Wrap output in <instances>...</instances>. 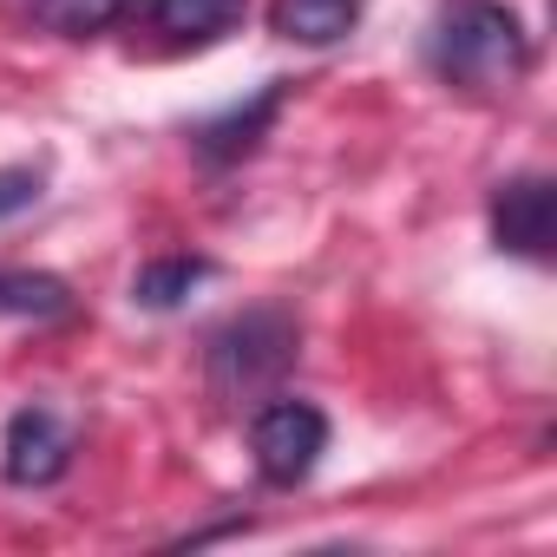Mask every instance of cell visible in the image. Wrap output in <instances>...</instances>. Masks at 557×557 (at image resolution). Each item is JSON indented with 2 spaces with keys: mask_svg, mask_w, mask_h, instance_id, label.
Masks as SVG:
<instances>
[{
  "mask_svg": "<svg viewBox=\"0 0 557 557\" xmlns=\"http://www.w3.org/2000/svg\"><path fill=\"white\" fill-rule=\"evenodd\" d=\"M145 21H151V34H164L177 47H210L249 21V0H151Z\"/></svg>",
  "mask_w": 557,
  "mask_h": 557,
  "instance_id": "obj_6",
  "label": "cell"
},
{
  "mask_svg": "<svg viewBox=\"0 0 557 557\" xmlns=\"http://www.w3.org/2000/svg\"><path fill=\"white\" fill-rule=\"evenodd\" d=\"M283 99H289V79H269L249 106H236L230 119H210V125H197V151L210 158V164H236L243 151H256V138L269 132V119L283 112Z\"/></svg>",
  "mask_w": 557,
  "mask_h": 557,
  "instance_id": "obj_7",
  "label": "cell"
},
{
  "mask_svg": "<svg viewBox=\"0 0 557 557\" xmlns=\"http://www.w3.org/2000/svg\"><path fill=\"white\" fill-rule=\"evenodd\" d=\"M66 309V283L60 275H27V269H0V315H60Z\"/></svg>",
  "mask_w": 557,
  "mask_h": 557,
  "instance_id": "obj_11",
  "label": "cell"
},
{
  "mask_svg": "<svg viewBox=\"0 0 557 557\" xmlns=\"http://www.w3.org/2000/svg\"><path fill=\"white\" fill-rule=\"evenodd\" d=\"M550 230H557L550 177H511V184L492 190V236H498V249H511L524 262H544L550 256Z\"/></svg>",
  "mask_w": 557,
  "mask_h": 557,
  "instance_id": "obj_5",
  "label": "cell"
},
{
  "mask_svg": "<svg viewBox=\"0 0 557 557\" xmlns=\"http://www.w3.org/2000/svg\"><path fill=\"white\" fill-rule=\"evenodd\" d=\"M361 21V0H269V27L296 47H335Z\"/></svg>",
  "mask_w": 557,
  "mask_h": 557,
  "instance_id": "obj_8",
  "label": "cell"
},
{
  "mask_svg": "<svg viewBox=\"0 0 557 557\" xmlns=\"http://www.w3.org/2000/svg\"><path fill=\"white\" fill-rule=\"evenodd\" d=\"M40 197V171L34 164H14V171H0V216H14Z\"/></svg>",
  "mask_w": 557,
  "mask_h": 557,
  "instance_id": "obj_12",
  "label": "cell"
},
{
  "mask_svg": "<svg viewBox=\"0 0 557 557\" xmlns=\"http://www.w3.org/2000/svg\"><path fill=\"white\" fill-rule=\"evenodd\" d=\"M531 66L524 21L498 0H453L433 27V73L459 92H498L518 86Z\"/></svg>",
  "mask_w": 557,
  "mask_h": 557,
  "instance_id": "obj_1",
  "label": "cell"
},
{
  "mask_svg": "<svg viewBox=\"0 0 557 557\" xmlns=\"http://www.w3.org/2000/svg\"><path fill=\"white\" fill-rule=\"evenodd\" d=\"M125 14H132V0H34V21L66 40H92L106 27H119Z\"/></svg>",
  "mask_w": 557,
  "mask_h": 557,
  "instance_id": "obj_10",
  "label": "cell"
},
{
  "mask_svg": "<svg viewBox=\"0 0 557 557\" xmlns=\"http://www.w3.org/2000/svg\"><path fill=\"white\" fill-rule=\"evenodd\" d=\"M0 466L14 485H53L73 466V426L47 407H21L8 420V440H0Z\"/></svg>",
  "mask_w": 557,
  "mask_h": 557,
  "instance_id": "obj_4",
  "label": "cell"
},
{
  "mask_svg": "<svg viewBox=\"0 0 557 557\" xmlns=\"http://www.w3.org/2000/svg\"><path fill=\"white\" fill-rule=\"evenodd\" d=\"M210 275V262L203 256H164V262H145L138 275H132V302L138 309H177L197 283Z\"/></svg>",
  "mask_w": 557,
  "mask_h": 557,
  "instance_id": "obj_9",
  "label": "cell"
},
{
  "mask_svg": "<svg viewBox=\"0 0 557 557\" xmlns=\"http://www.w3.org/2000/svg\"><path fill=\"white\" fill-rule=\"evenodd\" d=\"M296 342L302 335H296V322L283 309H249L230 329H216V342H210V387H216V400H230V407L269 400L275 387H283V374L296 368Z\"/></svg>",
  "mask_w": 557,
  "mask_h": 557,
  "instance_id": "obj_2",
  "label": "cell"
},
{
  "mask_svg": "<svg viewBox=\"0 0 557 557\" xmlns=\"http://www.w3.org/2000/svg\"><path fill=\"white\" fill-rule=\"evenodd\" d=\"M249 453L269 485H302L329 453V413L296 394H269L249 420Z\"/></svg>",
  "mask_w": 557,
  "mask_h": 557,
  "instance_id": "obj_3",
  "label": "cell"
}]
</instances>
